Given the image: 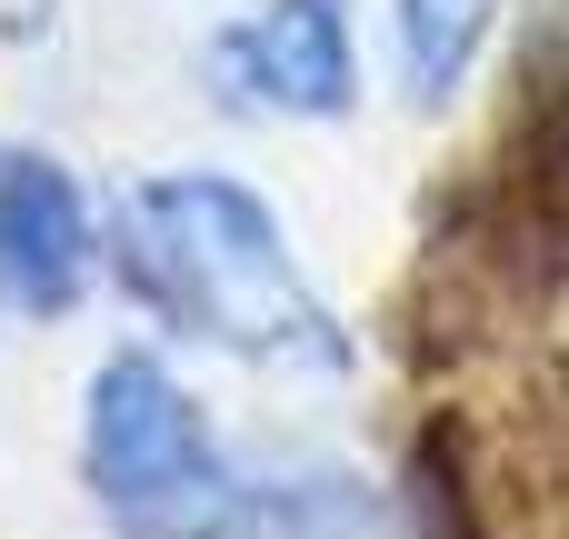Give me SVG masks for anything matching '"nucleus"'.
<instances>
[{"label": "nucleus", "mask_w": 569, "mask_h": 539, "mask_svg": "<svg viewBox=\"0 0 569 539\" xmlns=\"http://www.w3.org/2000/svg\"><path fill=\"white\" fill-rule=\"evenodd\" d=\"M120 270L150 310H170L180 330L250 350V360H300V370H340V330L320 310V290L300 280L280 220L220 180V170H180L120 200Z\"/></svg>", "instance_id": "f257e3e1"}, {"label": "nucleus", "mask_w": 569, "mask_h": 539, "mask_svg": "<svg viewBox=\"0 0 569 539\" xmlns=\"http://www.w3.org/2000/svg\"><path fill=\"white\" fill-rule=\"evenodd\" d=\"M90 490L130 539H240V490L200 440V410L160 360H110L80 430Z\"/></svg>", "instance_id": "f03ea898"}, {"label": "nucleus", "mask_w": 569, "mask_h": 539, "mask_svg": "<svg viewBox=\"0 0 569 539\" xmlns=\"http://www.w3.org/2000/svg\"><path fill=\"white\" fill-rule=\"evenodd\" d=\"M210 70L240 100H270V110H300V120L350 110V30H340V0H270V10H250L240 30L210 40Z\"/></svg>", "instance_id": "7ed1b4c3"}, {"label": "nucleus", "mask_w": 569, "mask_h": 539, "mask_svg": "<svg viewBox=\"0 0 569 539\" xmlns=\"http://www.w3.org/2000/svg\"><path fill=\"white\" fill-rule=\"evenodd\" d=\"M90 280V220L60 160H10L0 170V290L20 310H70Z\"/></svg>", "instance_id": "20e7f679"}, {"label": "nucleus", "mask_w": 569, "mask_h": 539, "mask_svg": "<svg viewBox=\"0 0 569 539\" xmlns=\"http://www.w3.org/2000/svg\"><path fill=\"white\" fill-rule=\"evenodd\" d=\"M490 20H500V0H400V60H410V90H420V100L460 90V70L480 60Z\"/></svg>", "instance_id": "39448f33"}, {"label": "nucleus", "mask_w": 569, "mask_h": 539, "mask_svg": "<svg viewBox=\"0 0 569 539\" xmlns=\"http://www.w3.org/2000/svg\"><path fill=\"white\" fill-rule=\"evenodd\" d=\"M270 520L290 539H380V510H370L350 480H300L290 500H270Z\"/></svg>", "instance_id": "423d86ee"}]
</instances>
